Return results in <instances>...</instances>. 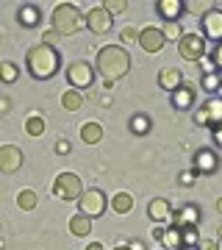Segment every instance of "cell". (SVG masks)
I'll use <instances>...</instances> for the list:
<instances>
[{
    "mask_svg": "<svg viewBox=\"0 0 222 250\" xmlns=\"http://www.w3.org/2000/svg\"><path fill=\"white\" fill-rule=\"evenodd\" d=\"M25 70L31 72V78L36 81H50L56 72L61 70V56L50 45H34L25 53Z\"/></svg>",
    "mask_w": 222,
    "mask_h": 250,
    "instance_id": "obj_1",
    "label": "cell"
},
{
    "mask_svg": "<svg viewBox=\"0 0 222 250\" xmlns=\"http://www.w3.org/2000/svg\"><path fill=\"white\" fill-rule=\"evenodd\" d=\"M95 67H98V72L106 78V86H111L114 81L128 75V70H131V53L120 45H106V47H100Z\"/></svg>",
    "mask_w": 222,
    "mask_h": 250,
    "instance_id": "obj_2",
    "label": "cell"
},
{
    "mask_svg": "<svg viewBox=\"0 0 222 250\" xmlns=\"http://www.w3.org/2000/svg\"><path fill=\"white\" fill-rule=\"evenodd\" d=\"M81 28H86V17L81 14L75 3H59L53 9V31H59L61 36H70L78 34Z\"/></svg>",
    "mask_w": 222,
    "mask_h": 250,
    "instance_id": "obj_3",
    "label": "cell"
},
{
    "mask_svg": "<svg viewBox=\"0 0 222 250\" xmlns=\"http://www.w3.org/2000/svg\"><path fill=\"white\" fill-rule=\"evenodd\" d=\"M53 195L59 200H67V203L81 200L83 197V184H81V178L75 172H59L53 181Z\"/></svg>",
    "mask_w": 222,
    "mask_h": 250,
    "instance_id": "obj_4",
    "label": "cell"
},
{
    "mask_svg": "<svg viewBox=\"0 0 222 250\" xmlns=\"http://www.w3.org/2000/svg\"><path fill=\"white\" fill-rule=\"evenodd\" d=\"M95 70L98 67H92L89 62H83V59H78V62L67 64V83H70L72 89H89L92 83H95Z\"/></svg>",
    "mask_w": 222,
    "mask_h": 250,
    "instance_id": "obj_5",
    "label": "cell"
},
{
    "mask_svg": "<svg viewBox=\"0 0 222 250\" xmlns=\"http://www.w3.org/2000/svg\"><path fill=\"white\" fill-rule=\"evenodd\" d=\"M195 125H203V128H222V98H208L203 106L195 111Z\"/></svg>",
    "mask_w": 222,
    "mask_h": 250,
    "instance_id": "obj_6",
    "label": "cell"
},
{
    "mask_svg": "<svg viewBox=\"0 0 222 250\" xmlns=\"http://www.w3.org/2000/svg\"><path fill=\"white\" fill-rule=\"evenodd\" d=\"M178 53L186 62H203V56H205L203 34H183V39L178 42Z\"/></svg>",
    "mask_w": 222,
    "mask_h": 250,
    "instance_id": "obj_7",
    "label": "cell"
},
{
    "mask_svg": "<svg viewBox=\"0 0 222 250\" xmlns=\"http://www.w3.org/2000/svg\"><path fill=\"white\" fill-rule=\"evenodd\" d=\"M81 203V214H86V217H100V214H106V208H108V197L100 192V189H86L83 192V197L78 200Z\"/></svg>",
    "mask_w": 222,
    "mask_h": 250,
    "instance_id": "obj_8",
    "label": "cell"
},
{
    "mask_svg": "<svg viewBox=\"0 0 222 250\" xmlns=\"http://www.w3.org/2000/svg\"><path fill=\"white\" fill-rule=\"evenodd\" d=\"M200 34L203 39L222 45V9H211L205 17H200Z\"/></svg>",
    "mask_w": 222,
    "mask_h": 250,
    "instance_id": "obj_9",
    "label": "cell"
},
{
    "mask_svg": "<svg viewBox=\"0 0 222 250\" xmlns=\"http://www.w3.org/2000/svg\"><path fill=\"white\" fill-rule=\"evenodd\" d=\"M111 25H114V17H111L103 6H98V9H89L86 28L92 31V34H108V31H111Z\"/></svg>",
    "mask_w": 222,
    "mask_h": 250,
    "instance_id": "obj_10",
    "label": "cell"
},
{
    "mask_svg": "<svg viewBox=\"0 0 222 250\" xmlns=\"http://www.w3.org/2000/svg\"><path fill=\"white\" fill-rule=\"evenodd\" d=\"M195 98H197V86L192 83V81H183V83H181L172 95H169V100H172V106H175L178 111H186V108H192V106H195Z\"/></svg>",
    "mask_w": 222,
    "mask_h": 250,
    "instance_id": "obj_11",
    "label": "cell"
},
{
    "mask_svg": "<svg viewBox=\"0 0 222 250\" xmlns=\"http://www.w3.org/2000/svg\"><path fill=\"white\" fill-rule=\"evenodd\" d=\"M20 167H22V150L14 147V145H3L0 147V172L14 175Z\"/></svg>",
    "mask_w": 222,
    "mask_h": 250,
    "instance_id": "obj_12",
    "label": "cell"
},
{
    "mask_svg": "<svg viewBox=\"0 0 222 250\" xmlns=\"http://www.w3.org/2000/svg\"><path fill=\"white\" fill-rule=\"evenodd\" d=\"M172 206H169V200H164V197H156V200H150L147 203V217L153 220V225H164V223H172Z\"/></svg>",
    "mask_w": 222,
    "mask_h": 250,
    "instance_id": "obj_13",
    "label": "cell"
},
{
    "mask_svg": "<svg viewBox=\"0 0 222 250\" xmlns=\"http://www.w3.org/2000/svg\"><path fill=\"white\" fill-rule=\"evenodd\" d=\"M217 167H220V159H217V153L211 147H200L195 153V172L197 175H211V172H217Z\"/></svg>",
    "mask_w": 222,
    "mask_h": 250,
    "instance_id": "obj_14",
    "label": "cell"
},
{
    "mask_svg": "<svg viewBox=\"0 0 222 250\" xmlns=\"http://www.w3.org/2000/svg\"><path fill=\"white\" fill-rule=\"evenodd\" d=\"M200 223V208H197L195 203H186L181 206L175 214H172V228H186V225H197Z\"/></svg>",
    "mask_w": 222,
    "mask_h": 250,
    "instance_id": "obj_15",
    "label": "cell"
},
{
    "mask_svg": "<svg viewBox=\"0 0 222 250\" xmlns=\"http://www.w3.org/2000/svg\"><path fill=\"white\" fill-rule=\"evenodd\" d=\"M164 42H167V36H164V31L161 28H144L142 36H139V45L147 50V53H159L161 47H164Z\"/></svg>",
    "mask_w": 222,
    "mask_h": 250,
    "instance_id": "obj_16",
    "label": "cell"
},
{
    "mask_svg": "<svg viewBox=\"0 0 222 250\" xmlns=\"http://www.w3.org/2000/svg\"><path fill=\"white\" fill-rule=\"evenodd\" d=\"M156 11L161 14V20L178 22V17L186 11V3H183V0H159V3H156Z\"/></svg>",
    "mask_w": 222,
    "mask_h": 250,
    "instance_id": "obj_17",
    "label": "cell"
},
{
    "mask_svg": "<svg viewBox=\"0 0 222 250\" xmlns=\"http://www.w3.org/2000/svg\"><path fill=\"white\" fill-rule=\"evenodd\" d=\"M39 20H42V11H39V6H34V3H22L17 9V22L22 28H36Z\"/></svg>",
    "mask_w": 222,
    "mask_h": 250,
    "instance_id": "obj_18",
    "label": "cell"
},
{
    "mask_svg": "<svg viewBox=\"0 0 222 250\" xmlns=\"http://www.w3.org/2000/svg\"><path fill=\"white\" fill-rule=\"evenodd\" d=\"M181 83H183V75H181L178 67H164V70L159 72V86H161V89H167L169 95H172Z\"/></svg>",
    "mask_w": 222,
    "mask_h": 250,
    "instance_id": "obj_19",
    "label": "cell"
},
{
    "mask_svg": "<svg viewBox=\"0 0 222 250\" xmlns=\"http://www.w3.org/2000/svg\"><path fill=\"white\" fill-rule=\"evenodd\" d=\"M89 231H92V217L81 214V211L70 217V233L72 236H89Z\"/></svg>",
    "mask_w": 222,
    "mask_h": 250,
    "instance_id": "obj_20",
    "label": "cell"
},
{
    "mask_svg": "<svg viewBox=\"0 0 222 250\" xmlns=\"http://www.w3.org/2000/svg\"><path fill=\"white\" fill-rule=\"evenodd\" d=\"M81 139L86 145H98L103 139V125L100 123H83L81 125Z\"/></svg>",
    "mask_w": 222,
    "mask_h": 250,
    "instance_id": "obj_21",
    "label": "cell"
},
{
    "mask_svg": "<svg viewBox=\"0 0 222 250\" xmlns=\"http://www.w3.org/2000/svg\"><path fill=\"white\" fill-rule=\"evenodd\" d=\"M131 208H133V195L117 192V195L111 197V211H114V214H128Z\"/></svg>",
    "mask_w": 222,
    "mask_h": 250,
    "instance_id": "obj_22",
    "label": "cell"
},
{
    "mask_svg": "<svg viewBox=\"0 0 222 250\" xmlns=\"http://www.w3.org/2000/svg\"><path fill=\"white\" fill-rule=\"evenodd\" d=\"M164 245H167V250H183V231H181V228H172V225H167Z\"/></svg>",
    "mask_w": 222,
    "mask_h": 250,
    "instance_id": "obj_23",
    "label": "cell"
},
{
    "mask_svg": "<svg viewBox=\"0 0 222 250\" xmlns=\"http://www.w3.org/2000/svg\"><path fill=\"white\" fill-rule=\"evenodd\" d=\"M61 106L67 108V111H78L81 106H83V98H81L78 89H67L61 95Z\"/></svg>",
    "mask_w": 222,
    "mask_h": 250,
    "instance_id": "obj_24",
    "label": "cell"
},
{
    "mask_svg": "<svg viewBox=\"0 0 222 250\" xmlns=\"http://www.w3.org/2000/svg\"><path fill=\"white\" fill-rule=\"evenodd\" d=\"M36 203H39V197H36V192H31V189H22V192L17 195V206L22 208V211L36 208Z\"/></svg>",
    "mask_w": 222,
    "mask_h": 250,
    "instance_id": "obj_25",
    "label": "cell"
},
{
    "mask_svg": "<svg viewBox=\"0 0 222 250\" xmlns=\"http://www.w3.org/2000/svg\"><path fill=\"white\" fill-rule=\"evenodd\" d=\"M131 131L133 134H139V136H144L147 131H150V117H144V114H133L131 117Z\"/></svg>",
    "mask_w": 222,
    "mask_h": 250,
    "instance_id": "obj_26",
    "label": "cell"
},
{
    "mask_svg": "<svg viewBox=\"0 0 222 250\" xmlns=\"http://www.w3.org/2000/svg\"><path fill=\"white\" fill-rule=\"evenodd\" d=\"M25 131L31 136H42L44 134V117H39V114H31L25 120Z\"/></svg>",
    "mask_w": 222,
    "mask_h": 250,
    "instance_id": "obj_27",
    "label": "cell"
},
{
    "mask_svg": "<svg viewBox=\"0 0 222 250\" xmlns=\"http://www.w3.org/2000/svg\"><path fill=\"white\" fill-rule=\"evenodd\" d=\"M200 86L214 95V92L222 86V72H208V75H203V83H200Z\"/></svg>",
    "mask_w": 222,
    "mask_h": 250,
    "instance_id": "obj_28",
    "label": "cell"
},
{
    "mask_svg": "<svg viewBox=\"0 0 222 250\" xmlns=\"http://www.w3.org/2000/svg\"><path fill=\"white\" fill-rule=\"evenodd\" d=\"M211 9H217V6H211L208 0H200V3H197V0H189V3H186V11H192V14H200V17H205Z\"/></svg>",
    "mask_w": 222,
    "mask_h": 250,
    "instance_id": "obj_29",
    "label": "cell"
},
{
    "mask_svg": "<svg viewBox=\"0 0 222 250\" xmlns=\"http://www.w3.org/2000/svg\"><path fill=\"white\" fill-rule=\"evenodd\" d=\"M181 231H183V248H197V245H200L197 225H186V228H181Z\"/></svg>",
    "mask_w": 222,
    "mask_h": 250,
    "instance_id": "obj_30",
    "label": "cell"
},
{
    "mask_svg": "<svg viewBox=\"0 0 222 250\" xmlns=\"http://www.w3.org/2000/svg\"><path fill=\"white\" fill-rule=\"evenodd\" d=\"M0 70H3V83H14L17 81V64L14 62H3Z\"/></svg>",
    "mask_w": 222,
    "mask_h": 250,
    "instance_id": "obj_31",
    "label": "cell"
},
{
    "mask_svg": "<svg viewBox=\"0 0 222 250\" xmlns=\"http://www.w3.org/2000/svg\"><path fill=\"white\" fill-rule=\"evenodd\" d=\"M161 31H164V36H167V39H178V42L183 39V31H181V22H167V25L161 28Z\"/></svg>",
    "mask_w": 222,
    "mask_h": 250,
    "instance_id": "obj_32",
    "label": "cell"
},
{
    "mask_svg": "<svg viewBox=\"0 0 222 250\" xmlns=\"http://www.w3.org/2000/svg\"><path fill=\"white\" fill-rule=\"evenodd\" d=\"M103 9L114 17V14H120V11L128 9V3H125V0H103Z\"/></svg>",
    "mask_w": 222,
    "mask_h": 250,
    "instance_id": "obj_33",
    "label": "cell"
},
{
    "mask_svg": "<svg viewBox=\"0 0 222 250\" xmlns=\"http://www.w3.org/2000/svg\"><path fill=\"white\" fill-rule=\"evenodd\" d=\"M139 36H142V31H136V28H125L122 31V42H139Z\"/></svg>",
    "mask_w": 222,
    "mask_h": 250,
    "instance_id": "obj_34",
    "label": "cell"
},
{
    "mask_svg": "<svg viewBox=\"0 0 222 250\" xmlns=\"http://www.w3.org/2000/svg\"><path fill=\"white\" fill-rule=\"evenodd\" d=\"M59 39H61V34H59V31H47V34L42 36V42H44V45H50V47H56V42H59Z\"/></svg>",
    "mask_w": 222,
    "mask_h": 250,
    "instance_id": "obj_35",
    "label": "cell"
},
{
    "mask_svg": "<svg viewBox=\"0 0 222 250\" xmlns=\"http://www.w3.org/2000/svg\"><path fill=\"white\" fill-rule=\"evenodd\" d=\"M211 62H214V67L222 72V45H217V47L211 50Z\"/></svg>",
    "mask_w": 222,
    "mask_h": 250,
    "instance_id": "obj_36",
    "label": "cell"
},
{
    "mask_svg": "<svg viewBox=\"0 0 222 250\" xmlns=\"http://www.w3.org/2000/svg\"><path fill=\"white\" fill-rule=\"evenodd\" d=\"M195 175H197L195 170H186V172H181V184H183V187H192V184H195Z\"/></svg>",
    "mask_w": 222,
    "mask_h": 250,
    "instance_id": "obj_37",
    "label": "cell"
},
{
    "mask_svg": "<svg viewBox=\"0 0 222 250\" xmlns=\"http://www.w3.org/2000/svg\"><path fill=\"white\" fill-rule=\"evenodd\" d=\"M56 153L67 156V153H70V142H67V139H59V142H56Z\"/></svg>",
    "mask_w": 222,
    "mask_h": 250,
    "instance_id": "obj_38",
    "label": "cell"
},
{
    "mask_svg": "<svg viewBox=\"0 0 222 250\" xmlns=\"http://www.w3.org/2000/svg\"><path fill=\"white\" fill-rule=\"evenodd\" d=\"M164 236H167V228H161V225H153V239L164 242Z\"/></svg>",
    "mask_w": 222,
    "mask_h": 250,
    "instance_id": "obj_39",
    "label": "cell"
},
{
    "mask_svg": "<svg viewBox=\"0 0 222 250\" xmlns=\"http://www.w3.org/2000/svg\"><path fill=\"white\" fill-rule=\"evenodd\" d=\"M211 139H214V145L222 150V128H217V131H211Z\"/></svg>",
    "mask_w": 222,
    "mask_h": 250,
    "instance_id": "obj_40",
    "label": "cell"
},
{
    "mask_svg": "<svg viewBox=\"0 0 222 250\" xmlns=\"http://www.w3.org/2000/svg\"><path fill=\"white\" fill-rule=\"evenodd\" d=\"M200 250H217V245H214V239H203L200 242Z\"/></svg>",
    "mask_w": 222,
    "mask_h": 250,
    "instance_id": "obj_41",
    "label": "cell"
},
{
    "mask_svg": "<svg viewBox=\"0 0 222 250\" xmlns=\"http://www.w3.org/2000/svg\"><path fill=\"white\" fill-rule=\"evenodd\" d=\"M86 250H106V248H103L100 242H89V245H86Z\"/></svg>",
    "mask_w": 222,
    "mask_h": 250,
    "instance_id": "obj_42",
    "label": "cell"
},
{
    "mask_svg": "<svg viewBox=\"0 0 222 250\" xmlns=\"http://www.w3.org/2000/svg\"><path fill=\"white\" fill-rule=\"evenodd\" d=\"M128 248H131V250H144V245H142V242H136V239H133L131 245H128Z\"/></svg>",
    "mask_w": 222,
    "mask_h": 250,
    "instance_id": "obj_43",
    "label": "cell"
},
{
    "mask_svg": "<svg viewBox=\"0 0 222 250\" xmlns=\"http://www.w3.org/2000/svg\"><path fill=\"white\" fill-rule=\"evenodd\" d=\"M217 211L222 214V197H217Z\"/></svg>",
    "mask_w": 222,
    "mask_h": 250,
    "instance_id": "obj_44",
    "label": "cell"
},
{
    "mask_svg": "<svg viewBox=\"0 0 222 250\" xmlns=\"http://www.w3.org/2000/svg\"><path fill=\"white\" fill-rule=\"evenodd\" d=\"M114 250H131V248H128V245H122V248H114Z\"/></svg>",
    "mask_w": 222,
    "mask_h": 250,
    "instance_id": "obj_45",
    "label": "cell"
},
{
    "mask_svg": "<svg viewBox=\"0 0 222 250\" xmlns=\"http://www.w3.org/2000/svg\"><path fill=\"white\" fill-rule=\"evenodd\" d=\"M183 250H200V245H197V248H183Z\"/></svg>",
    "mask_w": 222,
    "mask_h": 250,
    "instance_id": "obj_46",
    "label": "cell"
}]
</instances>
